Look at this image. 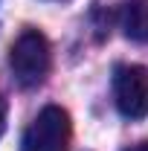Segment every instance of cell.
<instances>
[{"label":"cell","mask_w":148,"mask_h":151,"mask_svg":"<svg viewBox=\"0 0 148 151\" xmlns=\"http://www.w3.org/2000/svg\"><path fill=\"white\" fill-rule=\"evenodd\" d=\"M9 64H12V73H15L20 87L41 84L50 73V44H47V38L38 29L20 32V38L12 44Z\"/></svg>","instance_id":"6da1fadb"},{"label":"cell","mask_w":148,"mask_h":151,"mask_svg":"<svg viewBox=\"0 0 148 151\" xmlns=\"http://www.w3.org/2000/svg\"><path fill=\"white\" fill-rule=\"evenodd\" d=\"M70 134V113L58 105H47L23 134V151H67Z\"/></svg>","instance_id":"7a4b0ae2"},{"label":"cell","mask_w":148,"mask_h":151,"mask_svg":"<svg viewBox=\"0 0 148 151\" xmlns=\"http://www.w3.org/2000/svg\"><path fill=\"white\" fill-rule=\"evenodd\" d=\"M113 102L128 119L148 113V70L142 64H119L113 70Z\"/></svg>","instance_id":"3957f363"},{"label":"cell","mask_w":148,"mask_h":151,"mask_svg":"<svg viewBox=\"0 0 148 151\" xmlns=\"http://www.w3.org/2000/svg\"><path fill=\"white\" fill-rule=\"evenodd\" d=\"M122 26H125V35L128 38L148 41V0H137V3L125 6Z\"/></svg>","instance_id":"277c9868"},{"label":"cell","mask_w":148,"mask_h":151,"mask_svg":"<svg viewBox=\"0 0 148 151\" xmlns=\"http://www.w3.org/2000/svg\"><path fill=\"white\" fill-rule=\"evenodd\" d=\"M6 131V102H3V96H0V137Z\"/></svg>","instance_id":"5b68a950"},{"label":"cell","mask_w":148,"mask_h":151,"mask_svg":"<svg viewBox=\"0 0 148 151\" xmlns=\"http://www.w3.org/2000/svg\"><path fill=\"white\" fill-rule=\"evenodd\" d=\"M131 151H148V142H142V145H137V148H131Z\"/></svg>","instance_id":"8992f818"}]
</instances>
